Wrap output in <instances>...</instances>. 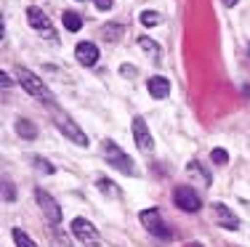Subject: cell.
<instances>
[{"label": "cell", "instance_id": "4fadbf2b", "mask_svg": "<svg viewBox=\"0 0 250 247\" xmlns=\"http://www.w3.org/2000/svg\"><path fill=\"white\" fill-rule=\"evenodd\" d=\"M16 133H19L21 138H27V141H32V138H38V128L32 125L29 120H16Z\"/></svg>", "mask_w": 250, "mask_h": 247}, {"label": "cell", "instance_id": "7a4b0ae2", "mask_svg": "<svg viewBox=\"0 0 250 247\" xmlns=\"http://www.w3.org/2000/svg\"><path fill=\"white\" fill-rule=\"evenodd\" d=\"M101 152H104V157H106V160H109L112 165H115L120 173H125V175H136V165H133V160L125 154V152L115 144V141H104V144H101Z\"/></svg>", "mask_w": 250, "mask_h": 247}, {"label": "cell", "instance_id": "9a60e30c", "mask_svg": "<svg viewBox=\"0 0 250 247\" xmlns=\"http://www.w3.org/2000/svg\"><path fill=\"white\" fill-rule=\"evenodd\" d=\"M139 45H141V48H144L152 58H160V45H154V40H152V38L141 35V38H139Z\"/></svg>", "mask_w": 250, "mask_h": 247}, {"label": "cell", "instance_id": "5b68a950", "mask_svg": "<svg viewBox=\"0 0 250 247\" xmlns=\"http://www.w3.org/2000/svg\"><path fill=\"white\" fill-rule=\"evenodd\" d=\"M173 202L176 208H181L184 213H200V197L194 189H189V186H178V189L173 191Z\"/></svg>", "mask_w": 250, "mask_h": 247}, {"label": "cell", "instance_id": "8fae6325", "mask_svg": "<svg viewBox=\"0 0 250 247\" xmlns=\"http://www.w3.org/2000/svg\"><path fill=\"white\" fill-rule=\"evenodd\" d=\"M27 21H29V27L40 29V32H51V19L38 8V5H29L27 8Z\"/></svg>", "mask_w": 250, "mask_h": 247}, {"label": "cell", "instance_id": "ba28073f", "mask_svg": "<svg viewBox=\"0 0 250 247\" xmlns=\"http://www.w3.org/2000/svg\"><path fill=\"white\" fill-rule=\"evenodd\" d=\"M35 197H38V205H40V210H43V215L48 218L51 223H59L62 221V210H59V205L53 202V197L45 189H38L35 191Z\"/></svg>", "mask_w": 250, "mask_h": 247}, {"label": "cell", "instance_id": "44dd1931", "mask_svg": "<svg viewBox=\"0 0 250 247\" xmlns=\"http://www.w3.org/2000/svg\"><path fill=\"white\" fill-rule=\"evenodd\" d=\"M210 160L216 162V165H226V160H229V154H226L224 149H213V152H210Z\"/></svg>", "mask_w": 250, "mask_h": 247}, {"label": "cell", "instance_id": "d6986e66", "mask_svg": "<svg viewBox=\"0 0 250 247\" xmlns=\"http://www.w3.org/2000/svg\"><path fill=\"white\" fill-rule=\"evenodd\" d=\"M32 162L38 165V170H40V173H43V175H53V170H56V168H53V165H51L48 160H43V157H35Z\"/></svg>", "mask_w": 250, "mask_h": 247}, {"label": "cell", "instance_id": "30bf717a", "mask_svg": "<svg viewBox=\"0 0 250 247\" xmlns=\"http://www.w3.org/2000/svg\"><path fill=\"white\" fill-rule=\"evenodd\" d=\"M213 210H216V218H218V223H221L224 228H229V231H237V228H240V218H237L226 205L216 202V205H213Z\"/></svg>", "mask_w": 250, "mask_h": 247}, {"label": "cell", "instance_id": "4316f807", "mask_svg": "<svg viewBox=\"0 0 250 247\" xmlns=\"http://www.w3.org/2000/svg\"><path fill=\"white\" fill-rule=\"evenodd\" d=\"M242 91H245V96L250 98V85H245V88H242Z\"/></svg>", "mask_w": 250, "mask_h": 247}, {"label": "cell", "instance_id": "9c48e42d", "mask_svg": "<svg viewBox=\"0 0 250 247\" xmlns=\"http://www.w3.org/2000/svg\"><path fill=\"white\" fill-rule=\"evenodd\" d=\"M75 56H77V61L83 64V67H93V64L99 61V48H96V43H80L75 48Z\"/></svg>", "mask_w": 250, "mask_h": 247}, {"label": "cell", "instance_id": "2e32d148", "mask_svg": "<svg viewBox=\"0 0 250 247\" xmlns=\"http://www.w3.org/2000/svg\"><path fill=\"white\" fill-rule=\"evenodd\" d=\"M139 21H141L144 27H157V24H160V14H157V11H141V14H139Z\"/></svg>", "mask_w": 250, "mask_h": 247}, {"label": "cell", "instance_id": "7c38bea8", "mask_svg": "<svg viewBox=\"0 0 250 247\" xmlns=\"http://www.w3.org/2000/svg\"><path fill=\"white\" fill-rule=\"evenodd\" d=\"M146 88H149L152 98H168V93H170V82L165 77H152L146 82Z\"/></svg>", "mask_w": 250, "mask_h": 247}, {"label": "cell", "instance_id": "277c9868", "mask_svg": "<svg viewBox=\"0 0 250 247\" xmlns=\"http://www.w3.org/2000/svg\"><path fill=\"white\" fill-rule=\"evenodd\" d=\"M139 221H141V226H144L146 231H149V234H154V237L170 239V231H168V226L163 223V218H160V213H157L154 208H146V210H141Z\"/></svg>", "mask_w": 250, "mask_h": 247}, {"label": "cell", "instance_id": "3957f363", "mask_svg": "<svg viewBox=\"0 0 250 247\" xmlns=\"http://www.w3.org/2000/svg\"><path fill=\"white\" fill-rule=\"evenodd\" d=\"M51 112H53V117H56V128L64 133V136H67L69 141H75L77 146H88V136L80 131V125H77L75 120H69V114H64L59 107H51Z\"/></svg>", "mask_w": 250, "mask_h": 247}, {"label": "cell", "instance_id": "ffe728a7", "mask_svg": "<svg viewBox=\"0 0 250 247\" xmlns=\"http://www.w3.org/2000/svg\"><path fill=\"white\" fill-rule=\"evenodd\" d=\"M99 186H101V191H104L106 197H117V189H115V184H112V181L101 178V181H99Z\"/></svg>", "mask_w": 250, "mask_h": 247}, {"label": "cell", "instance_id": "7402d4cb", "mask_svg": "<svg viewBox=\"0 0 250 247\" xmlns=\"http://www.w3.org/2000/svg\"><path fill=\"white\" fill-rule=\"evenodd\" d=\"M3 189H5V191H3V199H5V202H8V199H14V197H16V191H14V186H11V184H8V181H5V184H3Z\"/></svg>", "mask_w": 250, "mask_h": 247}, {"label": "cell", "instance_id": "5bb4252c", "mask_svg": "<svg viewBox=\"0 0 250 247\" xmlns=\"http://www.w3.org/2000/svg\"><path fill=\"white\" fill-rule=\"evenodd\" d=\"M64 27H67L69 32H80V29H83V19L75 14V11H67V14H64Z\"/></svg>", "mask_w": 250, "mask_h": 247}, {"label": "cell", "instance_id": "484cf974", "mask_svg": "<svg viewBox=\"0 0 250 247\" xmlns=\"http://www.w3.org/2000/svg\"><path fill=\"white\" fill-rule=\"evenodd\" d=\"M224 5H229V8H234V5H237V0H224Z\"/></svg>", "mask_w": 250, "mask_h": 247}, {"label": "cell", "instance_id": "d4e9b609", "mask_svg": "<svg viewBox=\"0 0 250 247\" xmlns=\"http://www.w3.org/2000/svg\"><path fill=\"white\" fill-rule=\"evenodd\" d=\"M123 75H125V77H133L136 72H133V69H130V67H123Z\"/></svg>", "mask_w": 250, "mask_h": 247}, {"label": "cell", "instance_id": "8992f818", "mask_svg": "<svg viewBox=\"0 0 250 247\" xmlns=\"http://www.w3.org/2000/svg\"><path fill=\"white\" fill-rule=\"evenodd\" d=\"M133 141H136V146H139L141 152H152L154 149V141H152V133H149V128H146V122L141 120V117H133Z\"/></svg>", "mask_w": 250, "mask_h": 247}, {"label": "cell", "instance_id": "6da1fadb", "mask_svg": "<svg viewBox=\"0 0 250 247\" xmlns=\"http://www.w3.org/2000/svg\"><path fill=\"white\" fill-rule=\"evenodd\" d=\"M16 80H19V85L24 88V91L29 93L32 98H38V101H43L45 107H56V98H53V93L48 91V85H45L40 77H35L29 69L19 67L16 69Z\"/></svg>", "mask_w": 250, "mask_h": 247}, {"label": "cell", "instance_id": "ac0fdd59", "mask_svg": "<svg viewBox=\"0 0 250 247\" xmlns=\"http://www.w3.org/2000/svg\"><path fill=\"white\" fill-rule=\"evenodd\" d=\"M101 35H104V40H117V38L123 35V27L109 24V27H104V29H101Z\"/></svg>", "mask_w": 250, "mask_h": 247}, {"label": "cell", "instance_id": "cb8c5ba5", "mask_svg": "<svg viewBox=\"0 0 250 247\" xmlns=\"http://www.w3.org/2000/svg\"><path fill=\"white\" fill-rule=\"evenodd\" d=\"M0 85H3V88H8V85H11V77H8V72H3V75H0Z\"/></svg>", "mask_w": 250, "mask_h": 247}, {"label": "cell", "instance_id": "e0dca14e", "mask_svg": "<svg viewBox=\"0 0 250 247\" xmlns=\"http://www.w3.org/2000/svg\"><path fill=\"white\" fill-rule=\"evenodd\" d=\"M14 242H16V247H38L24 231H21V228H14Z\"/></svg>", "mask_w": 250, "mask_h": 247}, {"label": "cell", "instance_id": "52a82bcc", "mask_svg": "<svg viewBox=\"0 0 250 247\" xmlns=\"http://www.w3.org/2000/svg\"><path fill=\"white\" fill-rule=\"evenodd\" d=\"M72 234L80 239V242H85V245H96L99 242L96 226H93L91 221H85V218H75L72 221Z\"/></svg>", "mask_w": 250, "mask_h": 247}, {"label": "cell", "instance_id": "603a6c76", "mask_svg": "<svg viewBox=\"0 0 250 247\" xmlns=\"http://www.w3.org/2000/svg\"><path fill=\"white\" fill-rule=\"evenodd\" d=\"M112 3H115V0H96V8H99V11H109Z\"/></svg>", "mask_w": 250, "mask_h": 247}]
</instances>
